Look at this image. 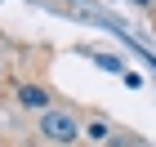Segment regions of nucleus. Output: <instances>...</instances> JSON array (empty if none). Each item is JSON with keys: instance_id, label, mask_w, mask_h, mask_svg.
Here are the masks:
<instances>
[{"instance_id": "obj_1", "label": "nucleus", "mask_w": 156, "mask_h": 147, "mask_svg": "<svg viewBox=\"0 0 156 147\" xmlns=\"http://www.w3.org/2000/svg\"><path fill=\"white\" fill-rule=\"evenodd\" d=\"M80 129H85V125L76 121V111H67V107H49L45 116H40V134H45L54 147L76 143V138H80Z\"/></svg>"}, {"instance_id": "obj_2", "label": "nucleus", "mask_w": 156, "mask_h": 147, "mask_svg": "<svg viewBox=\"0 0 156 147\" xmlns=\"http://www.w3.org/2000/svg\"><path fill=\"white\" fill-rule=\"evenodd\" d=\"M18 103H23L27 111H36V116H45V111L54 107V103H49V89L45 85H27V80L18 85Z\"/></svg>"}, {"instance_id": "obj_3", "label": "nucleus", "mask_w": 156, "mask_h": 147, "mask_svg": "<svg viewBox=\"0 0 156 147\" xmlns=\"http://www.w3.org/2000/svg\"><path fill=\"white\" fill-rule=\"evenodd\" d=\"M103 147H143V143H138L134 134H112V138H107Z\"/></svg>"}, {"instance_id": "obj_4", "label": "nucleus", "mask_w": 156, "mask_h": 147, "mask_svg": "<svg viewBox=\"0 0 156 147\" xmlns=\"http://www.w3.org/2000/svg\"><path fill=\"white\" fill-rule=\"evenodd\" d=\"M89 138H98V143H107V138H112L107 121H94V125H89Z\"/></svg>"}, {"instance_id": "obj_5", "label": "nucleus", "mask_w": 156, "mask_h": 147, "mask_svg": "<svg viewBox=\"0 0 156 147\" xmlns=\"http://www.w3.org/2000/svg\"><path fill=\"white\" fill-rule=\"evenodd\" d=\"M134 5H143V9H152V5H156V0H134Z\"/></svg>"}]
</instances>
